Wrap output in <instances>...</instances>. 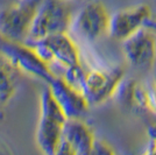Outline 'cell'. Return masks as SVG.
I'll use <instances>...</instances> for the list:
<instances>
[{"label":"cell","mask_w":156,"mask_h":155,"mask_svg":"<svg viewBox=\"0 0 156 155\" xmlns=\"http://www.w3.org/2000/svg\"><path fill=\"white\" fill-rule=\"evenodd\" d=\"M72 1H76V2H77V1H79V0H72Z\"/></svg>","instance_id":"obj_18"},{"label":"cell","mask_w":156,"mask_h":155,"mask_svg":"<svg viewBox=\"0 0 156 155\" xmlns=\"http://www.w3.org/2000/svg\"><path fill=\"white\" fill-rule=\"evenodd\" d=\"M75 5L76 1L72 0H42L25 42L43 39L54 34L69 33L77 11Z\"/></svg>","instance_id":"obj_2"},{"label":"cell","mask_w":156,"mask_h":155,"mask_svg":"<svg viewBox=\"0 0 156 155\" xmlns=\"http://www.w3.org/2000/svg\"><path fill=\"white\" fill-rule=\"evenodd\" d=\"M151 140H154V141L156 142V131H155V133L151 135Z\"/></svg>","instance_id":"obj_17"},{"label":"cell","mask_w":156,"mask_h":155,"mask_svg":"<svg viewBox=\"0 0 156 155\" xmlns=\"http://www.w3.org/2000/svg\"><path fill=\"white\" fill-rule=\"evenodd\" d=\"M42 0H19L0 8V35L12 41L25 42Z\"/></svg>","instance_id":"obj_4"},{"label":"cell","mask_w":156,"mask_h":155,"mask_svg":"<svg viewBox=\"0 0 156 155\" xmlns=\"http://www.w3.org/2000/svg\"><path fill=\"white\" fill-rule=\"evenodd\" d=\"M21 71L0 52V103H7L18 90Z\"/></svg>","instance_id":"obj_12"},{"label":"cell","mask_w":156,"mask_h":155,"mask_svg":"<svg viewBox=\"0 0 156 155\" xmlns=\"http://www.w3.org/2000/svg\"><path fill=\"white\" fill-rule=\"evenodd\" d=\"M96 138L91 128L82 118L66 119L62 131V138L57 146V154L86 155L91 154Z\"/></svg>","instance_id":"obj_9"},{"label":"cell","mask_w":156,"mask_h":155,"mask_svg":"<svg viewBox=\"0 0 156 155\" xmlns=\"http://www.w3.org/2000/svg\"><path fill=\"white\" fill-rule=\"evenodd\" d=\"M87 71L89 70L85 69L84 65L80 62V63L72 65V67H68L59 77H62L68 84H70L72 88H75L76 90L80 91L83 93Z\"/></svg>","instance_id":"obj_13"},{"label":"cell","mask_w":156,"mask_h":155,"mask_svg":"<svg viewBox=\"0 0 156 155\" xmlns=\"http://www.w3.org/2000/svg\"><path fill=\"white\" fill-rule=\"evenodd\" d=\"M0 52L5 55L22 74L43 81L46 84H49L55 77L35 50L25 42L12 41L0 35Z\"/></svg>","instance_id":"obj_6"},{"label":"cell","mask_w":156,"mask_h":155,"mask_svg":"<svg viewBox=\"0 0 156 155\" xmlns=\"http://www.w3.org/2000/svg\"><path fill=\"white\" fill-rule=\"evenodd\" d=\"M124 76L121 68L113 69H92L87 71L83 95L90 105L104 103L114 96L118 85Z\"/></svg>","instance_id":"obj_8"},{"label":"cell","mask_w":156,"mask_h":155,"mask_svg":"<svg viewBox=\"0 0 156 155\" xmlns=\"http://www.w3.org/2000/svg\"><path fill=\"white\" fill-rule=\"evenodd\" d=\"M65 120L66 117L47 85L40 97V120L35 135L36 143L43 153L56 155Z\"/></svg>","instance_id":"obj_3"},{"label":"cell","mask_w":156,"mask_h":155,"mask_svg":"<svg viewBox=\"0 0 156 155\" xmlns=\"http://www.w3.org/2000/svg\"><path fill=\"white\" fill-rule=\"evenodd\" d=\"M16 1H19V0H0V8L9 6V5H12V4L16 2Z\"/></svg>","instance_id":"obj_16"},{"label":"cell","mask_w":156,"mask_h":155,"mask_svg":"<svg viewBox=\"0 0 156 155\" xmlns=\"http://www.w3.org/2000/svg\"><path fill=\"white\" fill-rule=\"evenodd\" d=\"M111 14L101 2H89L76 11L69 34L73 40L96 42L108 34Z\"/></svg>","instance_id":"obj_5"},{"label":"cell","mask_w":156,"mask_h":155,"mask_svg":"<svg viewBox=\"0 0 156 155\" xmlns=\"http://www.w3.org/2000/svg\"><path fill=\"white\" fill-rule=\"evenodd\" d=\"M147 107L156 113V84H151L147 88Z\"/></svg>","instance_id":"obj_14"},{"label":"cell","mask_w":156,"mask_h":155,"mask_svg":"<svg viewBox=\"0 0 156 155\" xmlns=\"http://www.w3.org/2000/svg\"><path fill=\"white\" fill-rule=\"evenodd\" d=\"M48 65L54 76L59 77L68 67L80 63L76 41L69 33H59L47 38L25 42Z\"/></svg>","instance_id":"obj_1"},{"label":"cell","mask_w":156,"mask_h":155,"mask_svg":"<svg viewBox=\"0 0 156 155\" xmlns=\"http://www.w3.org/2000/svg\"><path fill=\"white\" fill-rule=\"evenodd\" d=\"M126 59L134 69L147 71L153 67L156 58V35L147 25L122 41Z\"/></svg>","instance_id":"obj_7"},{"label":"cell","mask_w":156,"mask_h":155,"mask_svg":"<svg viewBox=\"0 0 156 155\" xmlns=\"http://www.w3.org/2000/svg\"><path fill=\"white\" fill-rule=\"evenodd\" d=\"M47 85L49 86L52 97L57 102L66 119L83 118L86 114L90 104L80 91L76 90L63 78L57 76H55L51 82Z\"/></svg>","instance_id":"obj_11"},{"label":"cell","mask_w":156,"mask_h":155,"mask_svg":"<svg viewBox=\"0 0 156 155\" xmlns=\"http://www.w3.org/2000/svg\"><path fill=\"white\" fill-rule=\"evenodd\" d=\"M149 16L150 11L147 5L120 9L111 15L107 35H110L112 39L122 42L144 26Z\"/></svg>","instance_id":"obj_10"},{"label":"cell","mask_w":156,"mask_h":155,"mask_svg":"<svg viewBox=\"0 0 156 155\" xmlns=\"http://www.w3.org/2000/svg\"><path fill=\"white\" fill-rule=\"evenodd\" d=\"M113 150L110 148V146L107 143H105L104 141L100 140H94L93 147H92L91 154H112Z\"/></svg>","instance_id":"obj_15"}]
</instances>
